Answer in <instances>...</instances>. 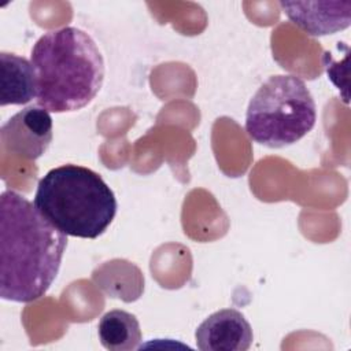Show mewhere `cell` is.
Returning <instances> with one entry per match:
<instances>
[{"label":"cell","mask_w":351,"mask_h":351,"mask_svg":"<svg viewBox=\"0 0 351 351\" xmlns=\"http://www.w3.org/2000/svg\"><path fill=\"white\" fill-rule=\"evenodd\" d=\"M67 247L56 229L25 196L7 189L0 196V296L30 303L55 281Z\"/></svg>","instance_id":"obj_1"},{"label":"cell","mask_w":351,"mask_h":351,"mask_svg":"<svg viewBox=\"0 0 351 351\" xmlns=\"http://www.w3.org/2000/svg\"><path fill=\"white\" fill-rule=\"evenodd\" d=\"M195 339L202 351H245L252 344L254 333L239 310L222 308L197 326Z\"/></svg>","instance_id":"obj_6"},{"label":"cell","mask_w":351,"mask_h":351,"mask_svg":"<svg viewBox=\"0 0 351 351\" xmlns=\"http://www.w3.org/2000/svg\"><path fill=\"white\" fill-rule=\"evenodd\" d=\"M315 121V101L304 81L278 74L269 77L250 100L245 132L258 144L282 148L303 138Z\"/></svg>","instance_id":"obj_4"},{"label":"cell","mask_w":351,"mask_h":351,"mask_svg":"<svg viewBox=\"0 0 351 351\" xmlns=\"http://www.w3.org/2000/svg\"><path fill=\"white\" fill-rule=\"evenodd\" d=\"M0 106L26 104L37 97L36 73L32 62L23 56L0 52Z\"/></svg>","instance_id":"obj_8"},{"label":"cell","mask_w":351,"mask_h":351,"mask_svg":"<svg viewBox=\"0 0 351 351\" xmlns=\"http://www.w3.org/2000/svg\"><path fill=\"white\" fill-rule=\"evenodd\" d=\"M37 106L49 112H71L88 106L104 81V59L84 30L66 26L43 34L32 48Z\"/></svg>","instance_id":"obj_2"},{"label":"cell","mask_w":351,"mask_h":351,"mask_svg":"<svg viewBox=\"0 0 351 351\" xmlns=\"http://www.w3.org/2000/svg\"><path fill=\"white\" fill-rule=\"evenodd\" d=\"M101 346L110 351H132L141 343V328L134 314L125 310L106 313L97 325Z\"/></svg>","instance_id":"obj_9"},{"label":"cell","mask_w":351,"mask_h":351,"mask_svg":"<svg viewBox=\"0 0 351 351\" xmlns=\"http://www.w3.org/2000/svg\"><path fill=\"white\" fill-rule=\"evenodd\" d=\"M49 111L29 106L14 114L0 130L3 147L23 159L36 160L43 156L53 137Z\"/></svg>","instance_id":"obj_5"},{"label":"cell","mask_w":351,"mask_h":351,"mask_svg":"<svg viewBox=\"0 0 351 351\" xmlns=\"http://www.w3.org/2000/svg\"><path fill=\"white\" fill-rule=\"evenodd\" d=\"M33 204L62 233L80 239H97L117 214L115 195L101 176L71 163L38 181Z\"/></svg>","instance_id":"obj_3"},{"label":"cell","mask_w":351,"mask_h":351,"mask_svg":"<svg viewBox=\"0 0 351 351\" xmlns=\"http://www.w3.org/2000/svg\"><path fill=\"white\" fill-rule=\"evenodd\" d=\"M287 18L308 36L321 37L351 25V1H280Z\"/></svg>","instance_id":"obj_7"}]
</instances>
